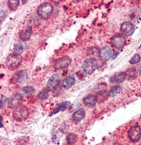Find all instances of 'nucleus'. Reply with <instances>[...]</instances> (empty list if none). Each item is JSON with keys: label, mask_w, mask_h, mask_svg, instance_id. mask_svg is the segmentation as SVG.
Instances as JSON below:
<instances>
[{"label": "nucleus", "mask_w": 141, "mask_h": 145, "mask_svg": "<svg viewBox=\"0 0 141 145\" xmlns=\"http://www.w3.org/2000/svg\"><path fill=\"white\" fill-rule=\"evenodd\" d=\"M54 10L52 5L49 3H44L39 7L37 13L39 16L42 19H47L52 14Z\"/></svg>", "instance_id": "1"}, {"label": "nucleus", "mask_w": 141, "mask_h": 145, "mask_svg": "<svg viewBox=\"0 0 141 145\" xmlns=\"http://www.w3.org/2000/svg\"><path fill=\"white\" fill-rule=\"evenodd\" d=\"M22 58L20 56H16L14 54H10L6 59V65L10 70L17 69L21 65Z\"/></svg>", "instance_id": "2"}, {"label": "nucleus", "mask_w": 141, "mask_h": 145, "mask_svg": "<svg viewBox=\"0 0 141 145\" xmlns=\"http://www.w3.org/2000/svg\"><path fill=\"white\" fill-rule=\"evenodd\" d=\"M29 115L28 109L25 107H19L13 112V117L17 121H23L27 119Z\"/></svg>", "instance_id": "3"}, {"label": "nucleus", "mask_w": 141, "mask_h": 145, "mask_svg": "<svg viewBox=\"0 0 141 145\" xmlns=\"http://www.w3.org/2000/svg\"><path fill=\"white\" fill-rule=\"evenodd\" d=\"M97 69V61L95 59H86L83 65V70L87 74H92Z\"/></svg>", "instance_id": "4"}, {"label": "nucleus", "mask_w": 141, "mask_h": 145, "mask_svg": "<svg viewBox=\"0 0 141 145\" xmlns=\"http://www.w3.org/2000/svg\"><path fill=\"white\" fill-rule=\"evenodd\" d=\"M128 138L133 142H138L141 138V128L135 125L131 126L128 131Z\"/></svg>", "instance_id": "5"}, {"label": "nucleus", "mask_w": 141, "mask_h": 145, "mask_svg": "<svg viewBox=\"0 0 141 145\" xmlns=\"http://www.w3.org/2000/svg\"><path fill=\"white\" fill-rule=\"evenodd\" d=\"M135 30V25L129 22H125L120 26V31L125 36H131Z\"/></svg>", "instance_id": "6"}, {"label": "nucleus", "mask_w": 141, "mask_h": 145, "mask_svg": "<svg viewBox=\"0 0 141 145\" xmlns=\"http://www.w3.org/2000/svg\"><path fill=\"white\" fill-rule=\"evenodd\" d=\"M111 43L113 47L118 48V49H121L125 46V40L122 35L118 34L112 37Z\"/></svg>", "instance_id": "7"}, {"label": "nucleus", "mask_w": 141, "mask_h": 145, "mask_svg": "<svg viewBox=\"0 0 141 145\" xmlns=\"http://www.w3.org/2000/svg\"><path fill=\"white\" fill-rule=\"evenodd\" d=\"M23 97L18 93L13 95L8 100V107L10 109H16L22 102Z\"/></svg>", "instance_id": "8"}, {"label": "nucleus", "mask_w": 141, "mask_h": 145, "mask_svg": "<svg viewBox=\"0 0 141 145\" xmlns=\"http://www.w3.org/2000/svg\"><path fill=\"white\" fill-rule=\"evenodd\" d=\"M72 59L68 56H64L59 60H57L55 65V68L56 69H64L70 65Z\"/></svg>", "instance_id": "9"}, {"label": "nucleus", "mask_w": 141, "mask_h": 145, "mask_svg": "<svg viewBox=\"0 0 141 145\" xmlns=\"http://www.w3.org/2000/svg\"><path fill=\"white\" fill-rule=\"evenodd\" d=\"M112 56V51L109 46H105L102 47L99 51V57L101 60L103 61H107L111 59Z\"/></svg>", "instance_id": "10"}, {"label": "nucleus", "mask_w": 141, "mask_h": 145, "mask_svg": "<svg viewBox=\"0 0 141 145\" xmlns=\"http://www.w3.org/2000/svg\"><path fill=\"white\" fill-rule=\"evenodd\" d=\"M59 83H60V80H59V76L56 74H54L48 80L46 88L49 91H52V90L57 89L59 85Z\"/></svg>", "instance_id": "11"}, {"label": "nucleus", "mask_w": 141, "mask_h": 145, "mask_svg": "<svg viewBox=\"0 0 141 145\" xmlns=\"http://www.w3.org/2000/svg\"><path fill=\"white\" fill-rule=\"evenodd\" d=\"M83 103L89 107H94L97 103V97L93 94H89L83 98Z\"/></svg>", "instance_id": "12"}, {"label": "nucleus", "mask_w": 141, "mask_h": 145, "mask_svg": "<svg viewBox=\"0 0 141 145\" xmlns=\"http://www.w3.org/2000/svg\"><path fill=\"white\" fill-rule=\"evenodd\" d=\"M26 42L24 41H20L14 45L13 49V54L16 56H20L26 48Z\"/></svg>", "instance_id": "13"}, {"label": "nucleus", "mask_w": 141, "mask_h": 145, "mask_svg": "<svg viewBox=\"0 0 141 145\" xmlns=\"http://www.w3.org/2000/svg\"><path fill=\"white\" fill-rule=\"evenodd\" d=\"M127 77V74L124 72H122L120 73L116 74L113 76H112L109 79V81L112 83H121L123 81H124L125 78Z\"/></svg>", "instance_id": "14"}, {"label": "nucleus", "mask_w": 141, "mask_h": 145, "mask_svg": "<svg viewBox=\"0 0 141 145\" xmlns=\"http://www.w3.org/2000/svg\"><path fill=\"white\" fill-rule=\"evenodd\" d=\"M85 116V111L84 109H79L76 111H75L72 115V120L74 122L78 123L81 122Z\"/></svg>", "instance_id": "15"}, {"label": "nucleus", "mask_w": 141, "mask_h": 145, "mask_svg": "<svg viewBox=\"0 0 141 145\" xmlns=\"http://www.w3.org/2000/svg\"><path fill=\"white\" fill-rule=\"evenodd\" d=\"M31 34H32L31 27H29V26H27L25 29L21 31L20 33V35H19L20 39V40L22 41L25 42L26 40H27L30 39L31 36Z\"/></svg>", "instance_id": "16"}, {"label": "nucleus", "mask_w": 141, "mask_h": 145, "mask_svg": "<svg viewBox=\"0 0 141 145\" xmlns=\"http://www.w3.org/2000/svg\"><path fill=\"white\" fill-rule=\"evenodd\" d=\"M29 77L27 75V72L25 70H21L18 72L16 76V81L20 84H23L27 81Z\"/></svg>", "instance_id": "17"}, {"label": "nucleus", "mask_w": 141, "mask_h": 145, "mask_svg": "<svg viewBox=\"0 0 141 145\" xmlns=\"http://www.w3.org/2000/svg\"><path fill=\"white\" fill-rule=\"evenodd\" d=\"M35 92V88L31 86H27L25 87H23L22 89L20 90L18 92V94L21 95L22 97H25V96H29L32 95Z\"/></svg>", "instance_id": "18"}, {"label": "nucleus", "mask_w": 141, "mask_h": 145, "mask_svg": "<svg viewBox=\"0 0 141 145\" xmlns=\"http://www.w3.org/2000/svg\"><path fill=\"white\" fill-rule=\"evenodd\" d=\"M107 85L105 83H100L98 84L94 88V93L98 95H102L107 92Z\"/></svg>", "instance_id": "19"}, {"label": "nucleus", "mask_w": 141, "mask_h": 145, "mask_svg": "<svg viewBox=\"0 0 141 145\" xmlns=\"http://www.w3.org/2000/svg\"><path fill=\"white\" fill-rule=\"evenodd\" d=\"M68 104H69V102H63L60 103V104H59L57 105L55 109V110L53 111L51 114H50V116H52L55 115V114L59 113V112L66 110L68 106Z\"/></svg>", "instance_id": "20"}, {"label": "nucleus", "mask_w": 141, "mask_h": 145, "mask_svg": "<svg viewBox=\"0 0 141 145\" xmlns=\"http://www.w3.org/2000/svg\"><path fill=\"white\" fill-rule=\"evenodd\" d=\"M121 91H122V87L119 85H114L109 89L108 92V95L110 97H114V96H117L118 94H120Z\"/></svg>", "instance_id": "21"}, {"label": "nucleus", "mask_w": 141, "mask_h": 145, "mask_svg": "<svg viewBox=\"0 0 141 145\" xmlns=\"http://www.w3.org/2000/svg\"><path fill=\"white\" fill-rule=\"evenodd\" d=\"M75 81H76V80H75V78H73V77H68V78H65L63 81L62 86L64 88L68 89V88L72 87L74 84Z\"/></svg>", "instance_id": "22"}, {"label": "nucleus", "mask_w": 141, "mask_h": 145, "mask_svg": "<svg viewBox=\"0 0 141 145\" xmlns=\"http://www.w3.org/2000/svg\"><path fill=\"white\" fill-rule=\"evenodd\" d=\"M49 91H50L47 89V88L42 89L38 94L37 98H38L39 100H45V99H47L48 98V96H49Z\"/></svg>", "instance_id": "23"}, {"label": "nucleus", "mask_w": 141, "mask_h": 145, "mask_svg": "<svg viewBox=\"0 0 141 145\" xmlns=\"http://www.w3.org/2000/svg\"><path fill=\"white\" fill-rule=\"evenodd\" d=\"M20 1L18 0H10L8 1V7L11 10H16L18 7Z\"/></svg>", "instance_id": "24"}, {"label": "nucleus", "mask_w": 141, "mask_h": 145, "mask_svg": "<svg viewBox=\"0 0 141 145\" xmlns=\"http://www.w3.org/2000/svg\"><path fill=\"white\" fill-rule=\"evenodd\" d=\"M77 140V136L74 133H69L67 137V140L68 144H73Z\"/></svg>", "instance_id": "25"}, {"label": "nucleus", "mask_w": 141, "mask_h": 145, "mask_svg": "<svg viewBox=\"0 0 141 145\" xmlns=\"http://www.w3.org/2000/svg\"><path fill=\"white\" fill-rule=\"evenodd\" d=\"M140 59H141V57L138 54H136L132 57L129 62L131 65H135V64H136V63H138V62H140Z\"/></svg>", "instance_id": "26"}, {"label": "nucleus", "mask_w": 141, "mask_h": 145, "mask_svg": "<svg viewBox=\"0 0 141 145\" xmlns=\"http://www.w3.org/2000/svg\"><path fill=\"white\" fill-rule=\"evenodd\" d=\"M0 101H1V104H0V107L1 109H3L5 107V105L7 104V102L8 101L7 98L6 97L5 95H3V94H1V98H0Z\"/></svg>", "instance_id": "27"}, {"label": "nucleus", "mask_w": 141, "mask_h": 145, "mask_svg": "<svg viewBox=\"0 0 141 145\" xmlns=\"http://www.w3.org/2000/svg\"><path fill=\"white\" fill-rule=\"evenodd\" d=\"M5 16V11L3 9H1V23H2V22H3Z\"/></svg>", "instance_id": "28"}, {"label": "nucleus", "mask_w": 141, "mask_h": 145, "mask_svg": "<svg viewBox=\"0 0 141 145\" xmlns=\"http://www.w3.org/2000/svg\"><path fill=\"white\" fill-rule=\"evenodd\" d=\"M3 127V118H2V116H1V128Z\"/></svg>", "instance_id": "29"}, {"label": "nucleus", "mask_w": 141, "mask_h": 145, "mask_svg": "<svg viewBox=\"0 0 141 145\" xmlns=\"http://www.w3.org/2000/svg\"><path fill=\"white\" fill-rule=\"evenodd\" d=\"M139 74H140V75L141 76V65H140V67H139Z\"/></svg>", "instance_id": "30"}, {"label": "nucleus", "mask_w": 141, "mask_h": 145, "mask_svg": "<svg viewBox=\"0 0 141 145\" xmlns=\"http://www.w3.org/2000/svg\"><path fill=\"white\" fill-rule=\"evenodd\" d=\"M113 145H121V144H119V143H114V144H113Z\"/></svg>", "instance_id": "31"}, {"label": "nucleus", "mask_w": 141, "mask_h": 145, "mask_svg": "<svg viewBox=\"0 0 141 145\" xmlns=\"http://www.w3.org/2000/svg\"><path fill=\"white\" fill-rule=\"evenodd\" d=\"M139 49H141V44H140V47H139Z\"/></svg>", "instance_id": "32"}, {"label": "nucleus", "mask_w": 141, "mask_h": 145, "mask_svg": "<svg viewBox=\"0 0 141 145\" xmlns=\"http://www.w3.org/2000/svg\"><path fill=\"white\" fill-rule=\"evenodd\" d=\"M139 145H141V144H139Z\"/></svg>", "instance_id": "33"}]
</instances>
